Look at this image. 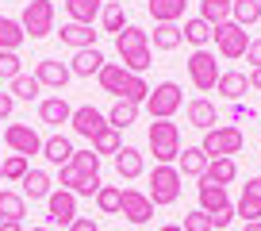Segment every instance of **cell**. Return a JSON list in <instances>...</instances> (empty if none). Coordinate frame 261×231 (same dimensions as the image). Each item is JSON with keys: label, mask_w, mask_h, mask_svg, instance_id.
I'll use <instances>...</instances> for the list:
<instances>
[{"label": "cell", "mask_w": 261, "mask_h": 231, "mask_svg": "<svg viewBox=\"0 0 261 231\" xmlns=\"http://www.w3.org/2000/svg\"><path fill=\"white\" fill-rule=\"evenodd\" d=\"M219 62H215L212 50H192V58H188V77H192V85L200 93H212L215 85H219Z\"/></svg>", "instance_id": "ba28073f"}, {"label": "cell", "mask_w": 261, "mask_h": 231, "mask_svg": "<svg viewBox=\"0 0 261 231\" xmlns=\"http://www.w3.org/2000/svg\"><path fill=\"white\" fill-rule=\"evenodd\" d=\"M150 42H154V50H177L180 42H185V35H180V24H158L154 35H150Z\"/></svg>", "instance_id": "1f68e13d"}, {"label": "cell", "mask_w": 261, "mask_h": 231, "mask_svg": "<svg viewBox=\"0 0 261 231\" xmlns=\"http://www.w3.org/2000/svg\"><path fill=\"white\" fill-rule=\"evenodd\" d=\"M234 177H238V162H234V158H212L200 181H212V185H223V189H227Z\"/></svg>", "instance_id": "d6986e66"}, {"label": "cell", "mask_w": 261, "mask_h": 231, "mask_svg": "<svg viewBox=\"0 0 261 231\" xmlns=\"http://www.w3.org/2000/svg\"><path fill=\"white\" fill-rule=\"evenodd\" d=\"M250 89V77L246 74H238V70H227V74H219V85H215V93H223L227 100H242V93Z\"/></svg>", "instance_id": "4316f807"}, {"label": "cell", "mask_w": 261, "mask_h": 231, "mask_svg": "<svg viewBox=\"0 0 261 231\" xmlns=\"http://www.w3.org/2000/svg\"><path fill=\"white\" fill-rule=\"evenodd\" d=\"M8 93L16 100H27V104H31V100L42 93V85H39V77H35V74H19L16 81H8Z\"/></svg>", "instance_id": "e575fe53"}, {"label": "cell", "mask_w": 261, "mask_h": 231, "mask_svg": "<svg viewBox=\"0 0 261 231\" xmlns=\"http://www.w3.org/2000/svg\"><path fill=\"white\" fill-rule=\"evenodd\" d=\"M100 24H104V31L119 35L123 27H127V8H123V0H112V4H104V12H100Z\"/></svg>", "instance_id": "8d00e7d4"}, {"label": "cell", "mask_w": 261, "mask_h": 231, "mask_svg": "<svg viewBox=\"0 0 261 231\" xmlns=\"http://www.w3.org/2000/svg\"><path fill=\"white\" fill-rule=\"evenodd\" d=\"M227 204H230V197H227V189H223V185L200 181V212L215 216V212H219V208H227Z\"/></svg>", "instance_id": "484cf974"}, {"label": "cell", "mask_w": 261, "mask_h": 231, "mask_svg": "<svg viewBox=\"0 0 261 231\" xmlns=\"http://www.w3.org/2000/svg\"><path fill=\"white\" fill-rule=\"evenodd\" d=\"M23 27H19V19H12V16H0V50H16L19 54V47H23Z\"/></svg>", "instance_id": "4dcf8cb0"}, {"label": "cell", "mask_w": 261, "mask_h": 231, "mask_svg": "<svg viewBox=\"0 0 261 231\" xmlns=\"http://www.w3.org/2000/svg\"><path fill=\"white\" fill-rule=\"evenodd\" d=\"M4 143L12 147V154H23V158L42 154V135L27 124H8L4 127Z\"/></svg>", "instance_id": "9c48e42d"}, {"label": "cell", "mask_w": 261, "mask_h": 231, "mask_svg": "<svg viewBox=\"0 0 261 231\" xmlns=\"http://www.w3.org/2000/svg\"><path fill=\"white\" fill-rule=\"evenodd\" d=\"M96 208H100L104 216H119V208H123V189H119V185H100Z\"/></svg>", "instance_id": "f35d334b"}, {"label": "cell", "mask_w": 261, "mask_h": 231, "mask_svg": "<svg viewBox=\"0 0 261 231\" xmlns=\"http://www.w3.org/2000/svg\"><path fill=\"white\" fill-rule=\"evenodd\" d=\"M257 4H261V0H257Z\"/></svg>", "instance_id": "6f0895ef"}, {"label": "cell", "mask_w": 261, "mask_h": 231, "mask_svg": "<svg viewBox=\"0 0 261 231\" xmlns=\"http://www.w3.org/2000/svg\"><path fill=\"white\" fill-rule=\"evenodd\" d=\"M146 47H150V31H142V27H135V24H127L119 35H115V50H119V58L130 54V50H146Z\"/></svg>", "instance_id": "cb8c5ba5"}, {"label": "cell", "mask_w": 261, "mask_h": 231, "mask_svg": "<svg viewBox=\"0 0 261 231\" xmlns=\"http://www.w3.org/2000/svg\"><path fill=\"white\" fill-rule=\"evenodd\" d=\"M65 12L73 24H92L104 12V0H65Z\"/></svg>", "instance_id": "f546056e"}, {"label": "cell", "mask_w": 261, "mask_h": 231, "mask_svg": "<svg viewBox=\"0 0 261 231\" xmlns=\"http://www.w3.org/2000/svg\"><path fill=\"white\" fill-rule=\"evenodd\" d=\"M135 120H139V104H130V100H115L112 112H108V127H115V131L130 127Z\"/></svg>", "instance_id": "d6a6232c"}, {"label": "cell", "mask_w": 261, "mask_h": 231, "mask_svg": "<svg viewBox=\"0 0 261 231\" xmlns=\"http://www.w3.org/2000/svg\"><path fill=\"white\" fill-rule=\"evenodd\" d=\"M242 147H246V135H242V127H234V124H219V127H212V131H204V143H200V150H204L207 158H234Z\"/></svg>", "instance_id": "3957f363"}, {"label": "cell", "mask_w": 261, "mask_h": 231, "mask_svg": "<svg viewBox=\"0 0 261 231\" xmlns=\"http://www.w3.org/2000/svg\"><path fill=\"white\" fill-rule=\"evenodd\" d=\"M150 58H154V54H150V47L146 50H130V54H123V62H119V66L123 70H127V74H146V70H150Z\"/></svg>", "instance_id": "b9f144b4"}, {"label": "cell", "mask_w": 261, "mask_h": 231, "mask_svg": "<svg viewBox=\"0 0 261 231\" xmlns=\"http://www.w3.org/2000/svg\"><path fill=\"white\" fill-rule=\"evenodd\" d=\"M69 166H73V170L77 173H85V177H96V173H100V154H96V150H73V162H69Z\"/></svg>", "instance_id": "ab89813d"}, {"label": "cell", "mask_w": 261, "mask_h": 231, "mask_svg": "<svg viewBox=\"0 0 261 231\" xmlns=\"http://www.w3.org/2000/svg\"><path fill=\"white\" fill-rule=\"evenodd\" d=\"M246 62L253 70H261V39H250V50H246Z\"/></svg>", "instance_id": "bcb514c9"}, {"label": "cell", "mask_w": 261, "mask_h": 231, "mask_svg": "<svg viewBox=\"0 0 261 231\" xmlns=\"http://www.w3.org/2000/svg\"><path fill=\"white\" fill-rule=\"evenodd\" d=\"M162 231H185V227H180V223H165Z\"/></svg>", "instance_id": "db71d44e"}, {"label": "cell", "mask_w": 261, "mask_h": 231, "mask_svg": "<svg viewBox=\"0 0 261 231\" xmlns=\"http://www.w3.org/2000/svg\"><path fill=\"white\" fill-rule=\"evenodd\" d=\"M0 231H23V223H16V220H0Z\"/></svg>", "instance_id": "f907efd6"}, {"label": "cell", "mask_w": 261, "mask_h": 231, "mask_svg": "<svg viewBox=\"0 0 261 231\" xmlns=\"http://www.w3.org/2000/svg\"><path fill=\"white\" fill-rule=\"evenodd\" d=\"M234 216H242V223L261 220V193H257V185H253V181H246L242 197H238V204H234Z\"/></svg>", "instance_id": "603a6c76"}, {"label": "cell", "mask_w": 261, "mask_h": 231, "mask_svg": "<svg viewBox=\"0 0 261 231\" xmlns=\"http://www.w3.org/2000/svg\"><path fill=\"white\" fill-rule=\"evenodd\" d=\"M23 216H27L23 193H16V189H0V220H16V223H23Z\"/></svg>", "instance_id": "83f0119b"}, {"label": "cell", "mask_w": 261, "mask_h": 231, "mask_svg": "<svg viewBox=\"0 0 261 231\" xmlns=\"http://www.w3.org/2000/svg\"><path fill=\"white\" fill-rule=\"evenodd\" d=\"M42 158L62 170V166L73 162V143L65 139V135H50V139H42Z\"/></svg>", "instance_id": "e0dca14e"}, {"label": "cell", "mask_w": 261, "mask_h": 231, "mask_svg": "<svg viewBox=\"0 0 261 231\" xmlns=\"http://www.w3.org/2000/svg\"><path fill=\"white\" fill-rule=\"evenodd\" d=\"M185 231H212V216L200 212V208H192V212L185 216V223H180Z\"/></svg>", "instance_id": "ee69618b"}, {"label": "cell", "mask_w": 261, "mask_h": 231, "mask_svg": "<svg viewBox=\"0 0 261 231\" xmlns=\"http://www.w3.org/2000/svg\"><path fill=\"white\" fill-rule=\"evenodd\" d=\"M12 108H16V97H12V93H0V120H12Z\"/></svg>", "instance_id": "681fc988"}, {"label": "cell", "mask_w": 261, "mask_h": 231, "mask_svg": "<svg viewBox=\"0 0 261 231\" xmlns=\"http://www.w3.org/2000/svg\"><path fill=\"white\" fill-rule=\"evenodd\" d=\"M115 170H119V177H142V170H146V162H142V150L139 147H119V154H115Z\"/></svg>", "instance_id": "7402d4cb"}, {"label": "cell", "mask_w": 261, "mask_h": 231, "mask_svg": "<svg viewBox=\"0 0 261 231\" xmlns=\"http://www.w3.org/2000/svg\"><path fill=\"white\" fill-rule=\"evenodd\" d=\"M250 89L261 93V70H250Z\"/></svg>", "instance_id": "816d5d0a"}, {"label": "cell", "mask_w": 261, "mask_h": 231, "mask_svg": "<svg viewBox=\"0 0 261 231\" xmlns=\"http://www.w3.org/2000/svg\"><path fill=\"white\" fill-rule=\"evenodd\" d=\"M253 185H257V193H261V173H257V177H253Z\"/></svg>", "instance_id": "11a10c76"}, {"label": "cell", "mask_w": 261, "mask_h": 231, "mask_svg": "<svg viewBox=\"0 0 261 231\" xmlns=\"http://www.w3.org/2000/svg\"><path fill=\"white\" fill-rule=\"evenodd\" d=\"M100 89L104 93H112L115 100H130V104H146V97H150V85H146V77H139V74H127V70L119 66V62H108L104 70H100Z\"/></svg>", "instance_id": "6da1fadb"}, {"label": "cell", "mask_w": 261, "mask_h": 231, "mask_svg": "<svg viewBox=\"0 0 261 231\" xmlns=\"http://www.w3.org/2000/svg\"><path fill=\"white\" fill-rule=\"evenodd\" d=\"M96 35L100 31H92V24H62V31H58V39L65 42V47H73V50H89V47H96Z\"/></svg>", "instance_id": "2e32d148"}, {"label": "cell", "mask_w": 261, "mask_h": 231, "mask_svg": "<svg viewBox=\"0 0 261 231\" xmlns=\"http://www.w3.org/2000/svg\"><path fill=\"white\" fill-rule=\"evenodd\" d=\"M27 170H31V158H23V154L0 158V177H4V181H23Z\"/></svg>", "instance_id": "74e56055"}, {"label": "cell", "mask_w": 261, "mask_h": 231, "mask_svg": "<svg viewBox=\"0 0 261 231\" xmlns=\"http://www.w3.org/2000/svg\"><path fill=\"white\" fill-rule=\"evenodd\" d=\"M230 223H234V204H227V208H219V212L212 216V227H230Z\"/></svg>", "instance_id": "f6af8a7d"}, {"label": "cell", "mask_w": 261, "mask_h": 231, "mask_svg": "<svg viewBox=\"0 0 261 231\" xmlns=\"http://www.w3.org/2000/svg\"><path fill=\"white\" fill-rule=\"evenodd\" d=\"M73 131L77 135H85V139H96L100 131L108 127V115L100 112V108H92V104H81V108H73Z\"/></svg>", "instance_id": "8fae6325"}, {"label": "cell", "mask_w": 261, "mask_h": 231, "mask_svg": "<svg viewBox=\"0 0 261 231\" xmlns=\"http://www.w3.org/2000/svg\"><path fill=\"white\" fill-rule=\"evenodd\" d=\"M242 231H261V220H253V223H242Z\"/></svg>", "instance_id": "f5cc1de1"}, {"label": "cell", "mask_w": 261, "mask_h": 231, "mask_svg": "<svg viewBox=\"0 0 261 231\" xmlns=\"http://www.w3.org/2000/svg\"><path fill=\"white\" fill-rule=\"evenodd\" d=\"M185 104V93H180V85L177 81H162V85H154L150 89V97H146V112H150V120H173V112Z\"/></svg>", "instance_id": "8992f818"}, {"label": "cell", "mask_w": 261, "mask_h": 231, "mask_svg": "<svg viewBox=\"0 0 261 231\" xmlns=\"http://www.w3.org/2000/svg\"><path fill=\"white\" fill-rule=\"evenodd\" d=\"M19 27H23L27 39H46L54 31V0H27Z\"/></svg>", "instance_id": "5b68a950"}, {"label": "cell", "mask_w": 261, "mask_h": 231, "mask_svg": "<svg viewBox=\"0 0 261 231\" xmlns=\"http://www.w3.org/2000/svg\"><path fill=\"white\" fill-rule=\"evenodd\" d=\"M104 66H108L104 50H100V47H89V50H77V54H73L69 74H73V77H92V74H96V77H100V70H104Z\"/></svg>", "instance_id": "5bb4252c"}, {"label": "cell", "mask_w": 261, "mask_h": 231, "mask_svg": "<svg viewBox=\"0 0 261 231\" xmlns=\"http://www.w3.org/2000/svg\"><path fill=\"white\" fill-rule=\"evenodd\" d=\"M212 39H215V50H219L227 62H234V58H246V50H250V35H246V27H238L234 19L219 24Z\"/></svg>", "instance_id": "52a82bcc"}, {"label": "cell", "mask_w": 261, "mask_h": 231, "mask_svg": "<svg viewBox=\"0 0 261 231\" xmlns=\"http://www.w3.org/2000/svg\"><path fill=\"white\" fill-rule=\"evenodd\" d=\"M180 35H185V42H192L196 50H207V42H212L215 27H212V24H204V19H200V16H192V19H185V27H180Z\"/></svg>", "instance_id": "d4e9b609"}, {"label": "cell", "mask_w": 261, "mask_h": 231, "mask_svg": "<svg viewBox=\"0 0 261 231\" xmlns=\"http://www.w3.org/2000/svg\"><path fill=\"white\" fill-rule=\"evenodd\" d=\"M35 77H39V85L42 89H54V93H62L65 85H69V66L65 62H58V58H42L39 66H35Z\"/></svg>", "instance_id": "7c38bea8"}, {"label": "cell", "mask_w": 261, "mask_h": 231, "mask_svg": "<svg viewBox=\"0 0 261 231\" xmlns=\"http://www.w3.org/2000/svg\"><path fill=\"white\" fill-rule=\"evenodd\" d=\"M185 4L188 0H146V12L154 16V24H177L185 19Z\"/></svg>", "instance_id": "ffe728a7"}, {"label": "cell", "mask_w": 261, "mask_h": 231, "mask_svg": "<svg viewBox=\"0 0 261 231\" xmlns=\"http://www.w3.org/2000/svg\"><path fill=\"white\" fill-rule=\"evenodd\" d=\"M146 139H150V150H154L158 166H173L180 158V127L173 124V120H154Z\"/></svg>", "instance_id": "7a4b0ae2"}, {"label": "cell", "mask_w": 261, "mask_h": 231, "mask_svg": "<svg viewBox=\"0 0 261 231\" xmlns=\"http://www.w3.org/2000/svg\"><path fill=\"white\" fill-rule=\"evenodd\" d=\"M188 124L192 127H200V131H212V127H219V112H215V104L207 97H196V100H188Z\"/></svg>", "instance_id": "9a60e30c"}, {"label": "cell", "mask_w": 261, "mask_h": 231, "mask_svg": "<svg viewBox=\"0 0 261 231\" xmlns=\"http://www.w3.org/2000/svg\"><path fill=\"white\" fill-rule=\"evenodd\" d=\"M69 231H100V227H96V220H92V216H77V220L69 223Z\"/></svg>", "instance_id": "c3c4849f"}, {"label": "cell", "mask_w": 261, "mask_h": 231, "mask_svg": "<svg viewBox=\"0 0 261 231\" xmlns=\"http://www.w3.org/2000/svg\"><path fill=\"white\" fill-rule=\"evenodd\" d=\"M119 212L127 216L130 223H150L154 220V200H150L146 193H139V189H123V208Z\"/></svg>", "instance_id": "4fadbf2b"}, {"label": "cell", "mask_w": 261, "mask_h": 231, "mask_svg": "<svg viewBox=\"0 0 261 231\" xmlns=\"http://www.w3.org/2000/svg\"><path fill=\"white\" fill-rule=\"evenodd\" d=\"M230 115H234L238 124H242V120H257V112H253V108H250V104H242V100H238V104H234V108H230Z\"/></svg>", "instance_id": "7dc6e473"}, {"label": "cell", "mask_w": 261, "mask_h": 231, "mask_svg": "<svg viewBox=\"0 0 261 231\" xmlns=\"http://www.w3.org/2000/svg\"><path fill=\"white\" fill-rule=\"evenodd\" d=\"M19 185H23V200L27 197H31V200H46L50 193H54V189H50V173H42V170H27V177Z\"/></svg>", "instance_id": "f1b7e54d"}, {"label": "cell", "mask_w": 261, "mask_h": 231, "mask_svg": "<svg viewBox=\"0 0 261 231\" xmlns=\"http://www.w3.org/2000/svg\"><path fill=\"white\" fill-rule=\"evenodd\" d=\"M31 231H50V227H31Z\"/></svg>", "instance_id": "9f6ffc18"}, {"label": "cell", "mask_w": 261, "mask_h": 231, "mask_svg": "<svg viewBox=\"0 0 261 231\" xmlns=\"http://www.w3.org/2000/svg\"><path fill=\"white\" fill-rule=\"evenodd\" d=\"M230 19H234L238 27H253L261 19V4L257 0H234V4H230Z\"/></svg>", "instance_id": "d590c367"}, {"label": "cell", "mask_w": 261, "mask_h": 231, "mask_svg": "<svg viewBox=\"0 0 261 231\" xmlns=\"http://www.w3.org/2000/svg\"><path fill=\"white\" fill-rule=\"evenodd\" d=\"M39 120L42 124H69L73 108H69L65 97H46V100H39Z\"/></svg>", "instance_id": "ac0fdd59"}, {"label": "cell", "mask_w": 261, "mask_h": 231, "mask_svg": "<svg viewBox=\"0 0 261 231\" xmlns=\"http://www.w3.org/2000/svg\"><path fill=\"white\" fill-rule=\"evenodd\" d=\"M119 131H115V127H104V131L96 135V139H92V150H96V154H119Z\"/></svg>", "instance_id": "7bdbcfd3"}, {"label": "cell", "mask_w": 261, "mask_h": 231, "mask_svg": "<svg viewBox=\"0 0 261 231\" xmlns=\"http://www.w3.org/2000/svg\"><path fill=\"white\" fill-rule=\"evenodd\" d=\"M207 162H212V158H207L200 147H185L180 158H177V170H180V177H204Z\"/></svg>", "instance_id": "44dd1931"}, {"label": "cell", "mask_w": 261, "mask_h": 231, "mask_svg": "<svg viewBox=\"0 0 261 231\" xmlns=\"http://www.w3.org/2000/svg\"><path fill=\"white\" fill-rule=\"evenodd\" d=\"M230 4H234V0H200V19L212 24V27L227 24L230 19Z\"/></svg>", "instance_id": "836d02e7"}, {"label": "cell", "mask_w": 261, "mask_h": 231, "mask_svg": "<svg viewBox=\"0 0 261 231\" xmlns=\"http://www.w3.org/2000/svg\"><path fill=\"white\" fill-rule=\"evenodd\" d=\"M146 197L154 200V208L177 204V197H180V170H177V166H154Z\"/></svg>", "instance_id": "277c9868"}, {"label": "cell", "mask_w": 261, "mask_h": 231, "mask_svg": "<svg viewBox=\"0 0 261 231\" xmlns=\"http://www.w3.org/2000/svg\"><path fill=\"white\" fill-rule=\"evenodd\" d=\"M46 220L69 227V223L77 220V197H73L69 189H54V193L46 197Z\"/></svg>", "instance_id": "30bf717a"}, {"label": "cell", "mask_w": 261, "mask_h": 231, "mask_svg": "<svg viewBox=\"0 0 261 231\" xmlns=\"http://www.w3.org/2000/svg\"><path fill=\"white\" fill-rule=\"evenodd\" d=\"M23 74V58L16 50H0V81H16Z\"/></svg>", "instance_id": "60d3db41"}]
</instances>
